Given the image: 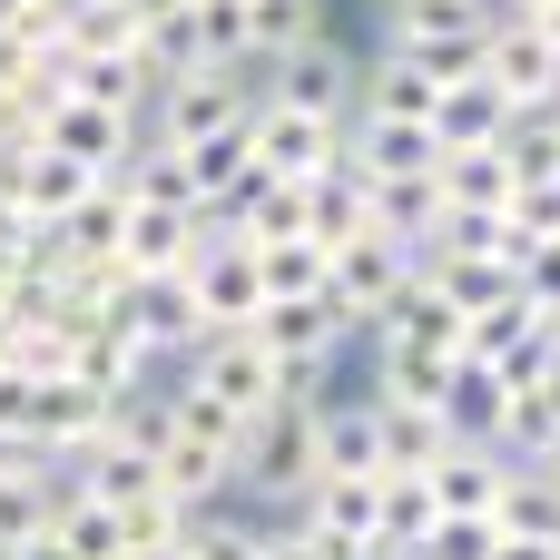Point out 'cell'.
I'll use <instances>...</instances> for the list:
<instances>
[{"instance_id":"3","label":"cell","mask_w":560,"mask_h":560,"mask_svg":"<svg viewBox=\"0 0 560 560\" xmlns=\"http://www.w3.org/2000/svg\"><path fill=\"white\" fill-rule=\"evenodd\" d=\"M482 89H492L512 118L560 108V49L522 20V10H492V30H482Z\"/></svg>"},{"instance_id":"26","label":"cell","mask_w":560,"mask_h":560,"mask_svg":"<svg viewBox=\"0 0 560 560\" xmlns=\"http://www.w3.org/2000/svg\"><path fill=\"white\" fill-rule=\"evenodd\" d=\"M443 423H453V443H492V423H502V384H492L482 364H453V394H443Z\"/></svg>"},{"instance_id":"10","label":"cell","mask_w":560,"mask_h":560,"mask_svg":"<svg viewBox=\"0 0 560 560\" xmlns=\"http://www.w3.org/2000/svg\"><path fill=\"white\" fill-rule=\"evenodd\" d=\"M246 148H256V177H276V187H305L315 167H335L345 128H325V118H305V108H276V98H256V118H246Z\"/></svg>"},{"instance_id":"7","label":"cell","mask_w":560,"mask_h":560,"mask_svg":"<svg viewBox=\"0 0 560 560\" xmlns=\"http://www.w3.org/2000/svg\"><path fill=\"white\" fill-rule=\"evenodd\" d=\"M354 49L325 30V39H305V49H285L266 79H256V98H276V108H305V118H325V128H345L354 118Z\"/></svg>"},{"instance_id":"21","label":"cell","mask_w":560,"mask_h":560,"mask_svg":"<svg viewBox=\"0 0 560 560\" xmlns=\"http://www.w3.org/2000/svg\"><path fill=\"white\" fill-rule=\"evenodd\" d=\"M364 226H374V217H364V177H354L345 158H335V167H315V177H305V236L335 256V246H354Z\"/></svg>"},{"instance_id":"31","label":"cell","mask_w":560,"mask_h":560,"mask_svg":"<svg viewBox=\"0 0 560 560\" xmlns=\"http://www.w3.org/2000/svg\"><path fill=\"white\" fill-rule=\"evenodd\" d=\"M256 560H354V551H335V541H315L305 522H285V532H256Z\"/></svg>"},{"instance_id":"33","label":"cell","mask_w":560,"mask_h":560,"mask_svg":"<svg viewBox=\"0 0 560 560\" xmlns=\"http://www.w3.org/2000/svg\"><path fill=\"white\" fill-rule=\"evenodd\" d=\"M0 560H69L59 541H20V551H0Z\"/></svg>"},{"instance_id":"13","label":"cell","mask_w":560,"mask_h":560,"mask_svg":"<svg viewBox=\"0 0 560 560\" xmlns=\"http://www.w3.org/2000/svg\"><path fill=\"white\" fill-rule=\"evenodd\" d=\"M512 453H492V443H453L433 472H423V492H433V512L443 522H492L502 512V492H512Z\"/></svg>"},{"instance_id":"14","label":"cell","mask_w":560,"mask_h":560,"mask_svg":"<svg viewBox=\"0 0 560 560\" xmlns=\"http://www.w3.org/2000/svg\"><path fill=\"white\" fill-rule=\"evenodd\" d=\"M433 79L404 59V49H374L364 69H354V118H394V128H433Z\"/></svg>"},{"instance_id":"27","label":"cell","mask_w":560,"mask_h":560,"mask_svg":"<svg viewBox=\"0 0 560 560\" xmlns=\"http://www.w3.org/2000/svg\"><path fill=\"white\" fill-rule=\"evenodd\" d=\"M256 295H266V305H276V295H325V246H315V236L266 246V256H256Z\"/></svg>"},{"instance_id":"8","label":"cell","mask_w":560,"mask_h":560,"mask_svg":"<svg viewBox=\"0 0 560 560\" xmlns=\"http://www.w3.org/2000/svg\"><path fill=\"white\" fill-rule=\"evenodd\" d=\"M177 285H187V305H197V335H246V325H256V305H266V295H256V256H246L226 226L187 256V276H177Z\"/></svg>"},{"instance_id":"34","label":"cell","mask_w":560,"mask_h":560,"mask_svg":"<svg viewBox=\"0 0 560 560\" xmlns=\"http://www.w3.org/2000/svg\"><path fill=\"white\" fill-rule=\"evenodd\" d=\"M532 472H541V482H551V492H560V433H551V453H541V463H532Z\"/></svg>"},{"instance_id":"4","label":"cell","mask_w":560,"mask_h":560,"mask_svg":"<svg viewBox=\"0 0 560 560\" xmlns=\"http://www.w3.org/2000/svg\"><path fill=\"white\" fill-rule=\"evenodd\" d=\"M177 384H197L226 423H256V413L285 394V374L256 354V335H197V345L177 354Z\"/></svg>"},{"instance_id":"9","label":"cell","mask_w":560,"mask_h":560,"mask_svg":"<svg viewBox=\"0 0 560 560\" xmlns=\"http://www.w3.org/2000/svg\"><path fill=\"white\" fill-rule=\"evenodd\" d=\"M138 138H148L138 118L89 108V98H69V89L39 108V148H49V158H69V167H89V177H118V167L138 158Z\"/></svg>"},{"instance_id":"12","label":"cell","mask_w":560,"mask_h":560,"mask_svg":"<svg viewBox=\"0 0 560 560\" xmlns=\"http://www.w3.org/2000/svg\"><path fill=\"white\" fill-rule=\"evenodd\" d=\"M128 207V197H118ZM217 236V217L197 207H128V236H118V276H187V256Z\"/></svg>"},{"instance_id":"22","label":"cell","mask_w":560,"mask_h":560,"mask_svg":"<svg viewBox=\"0 0 560 560\" xmlns=\"http://www.w3.org/2000/svg\"><path fill=\"white\" fill-rule=\"evenodd\" d=\"M374 335H394V345H423V354H463V315H453V305H443L423 276H413V285L384 305V325H374Z\"/></svg>"},{"instance_id":"18","label":"cell","mask_w":560,"mask_h":560,"mask_svg":"<svg viewBox=\"0 0 560 560\" xmlns=\"http://www.w3.org/2000/svg\"><path fill=\"white\" fill-rule=\"evenodd\" d=\"M118 236H128V207H118V187H98L89 207H69L49 226V256L79 266V276H118Z\"/></svg>"},{"instance_id":"19","label":"cell","mask_w":560,"mask_h":560,"mask_svg":"<svg viewBox=\"0 0 560 560\" xmlns=\"http://www.w3.org/2000/svg\"><path fill=\"white\" fill-rule=\"evenodd\" d=\"M364 413H374V453H384V472H433V463L453 453V423L423 413V404H384V394H364Z\"/></svg>"},{"instance_id":"6","label":"cell","mask_w":560,"mask_h":560,"mask_svg":"<svg viewBox=\"0 0 560 560\" xmlns=\"http://www.w3.org/2000/svg\"><path fill=\"white\" fill-rule=\"evenodd\" d=\"M256 354L285 374V384H305L315 394V374L335 364V345H345V315H335V295H276V305H256Z\"/></svg>"},{"instance_id":"20","label":"cell","mask_w":560,"mask_h":560,"mask_svg":"<svg viewBox=\"0 0 560 560\" xmlns=\"http://www.w3.org/2000/svg\"><path fill=\"white\" fill-rule=\"evenodd\" d=\"M364 217H374V236H394V246H433L443 236V197H433V177H364Z\"/></svg>"},{"instance_id":"17","label":"cell","mask_w":560,"mask_h":560,"mask_svg":"<svg viewBox=\"0 0 560 560\" xmlns=\"http://www.w3.org/2000/svg\"><path fill=\"white\" fill-rule=\"evenodd\" d=\"M59 89H69V98H89V108H118V118H148V98H158V79H148V59H138V49L59 59Z\"/></svg>"},{"instance_id":"1","label":"cell","mask_w":560,"mask_h":560,"mask_svg":"<svg viewBox=\"0 0 560 560\" xmlns=\"http://www.w3.org/2000/svg\"><path fill=\"white\" fill-rule=\"evenodd\" d=\"M315 423H325V384H285L246 433H236V492L256 502H305L325 482V453H315Z\"/></svg>"},{"instance_id":"11","label":"cell","mask_w":560,"mask_h":560,"mask_svg":"<svg viewBox=\"0 0 560 560\" xmlns=\"http://www.w3.org/2000/svg\"><path fill=\"white\" fill-rule=\"evenodd\" d=\"M512 187H522L512 128H502V138H472V148H443V158H433V197H443V217H502V207H512Z\"/></svg>"},{"instance_id":"29","label":"cell","mask_w":560,"mask_h":560,"mask_svg":"<svg viewBox=\"0 0 560 560\" xmlns=\"http://www.w3.org/2000/svg\"><path fill=\"white\" fill-rule=\"evenodd\" d=\"M413 560H492V522H433Z\"/></svg>"},{"instance_id":"16","label":"cell","mask_w":560,"mask_h":560,"mask_svg":"<svg viewBox=\"0 0 560 560\" xmlns=\"http://www.w3.org/2000/svg\"><path fill=\"white\" fill-rule=\"evenodd\" d=\"M246 118H256V108H246ZM246 118H236V128H217V138H197V148H177V177H187V207H197V217H226V197L256 177Z\"/></svg>"},{"instance_id":"2","label":"cell","mask_w":560,"mask_h":560,"mask_svg":"<svg viewBox=\"0 0 560 560\" xmlns=\"http://www.w3.org/2000/svg\"><path fill=\"white\" fill-rule=\"evenodd\" d=\"M256 108V79L246 69H187V79H167L158 98H148V148H197V138H217V128H236Z\"/></svg>"},{"instance_id":"28","label":"cell","mask_w":560,"mask_h":560,"mask_svg":"<svg viewBox=\"0 0 560 560\" xmlns=\"http://www.w3.org/2000/svg\"><path fill=\"white\" fill-rule=\"evenodd\" d=\"M187 560H256V522H226L217 502L207 512H187V541H177Z\"/></svg>"},{"instance_id":"35","label":"cell","mask_w":560,"mask_h":560,"mask_svg":"<svg viewBox=\"0 0 560 560\" xmlns=\"http://www.w3.org/2000/svg\"><path fill=\"white\" fill-rule=\"evenodd\" d=\"M158 560H187V551H158Z\"/></svg>"},{"instance_id":"5","label":"cell","mask_w":560,"mask_h":560,"mask_svg":"<svg viewBox=\"0 0 560 560\" xmlns=\"http://www.w3.org/2000/svg\"><path fill=\"white\" fill-rule=\"evenodd\" d=\"M413 285V246H394V236H354V246H335L325 256V295H335V315H345V335H374L384 325V305Z\"/></svg>"},{"instance_id":"25","label":"cell","mask_w":560,"mask_h":560,"mask_svg":"<svg viewBox=\"0 0 560 560\" xmlns=\"http://www.w3.org/2000/svg\"><path fill=\"white\" fill-rule=\"evenodd\" d=\"M502 128H512V108L482 89V69H472V79H453V89L433 98V138H443V148H472V138H502Z\"/></svg>"},{"instance_id":"23","label":"cell","mask_w":560,"mask_h":560,"mask_svg":"<svg viewBox=\"0 0 560 560\" xmlns=\"http://www.w3.org/2000/svg\"><path fill=\"white\" fill-rule=\"evenodd\" d=\"M492 30V0H384V39H482Z\"/></svg>"},{"instance_id":"24","label":"cell","mask_w":560,"mask_h":560,"mask_svg":"<svg viewBox=\"0 0 560 560\" xmlns=\"http://www.w3.org/2000/svg\"><path fill=\"white\" fill-rule=\"evenodd\" d=\"M315 453H325V472H345V482H374V472H384V453H374V413H364V404H335V394H325Z\"/></svg>"},{"instance_id":"15","label":"cell","mask_w":560,"mask_h":560,"mask_svg":"<svg viewBox=\"0 0 560 560\" xmlns=\"http://www.w3.org/2000/svg\"><path fill=\"white\" fill-rule=\"evenodd\" d=\"M354 177H433L443 138L433 128H394V118H345V148H335Z\"/></svg>"},{"instance_id":"30","label":"cell","mask_w":560,"mask_h":560,"mask_svg":"<svg viewBox=\"0 0 560 560\" xmlns=\"http://www.w3.org/2000/svg\"><path fill=\"white\" fill-rule=\"evenodd\" d=\"M522 295H532V305H541V315L560 325V236H551V246H532V256H522Z\"/></svg>"},{"instance_id":"32","label":"cell","mask_w":560,"mask_h":560,"mask_svg":"<svg viewBox=\"0 0 560 560\" xmlns=\"http://www.w3.org/2000/svg\"><path fill=\"white\" fill-rule=\"evenodd\" d=\"M492 560H560V541H532V532H492Z\"/></svg>"}]
</instances>
